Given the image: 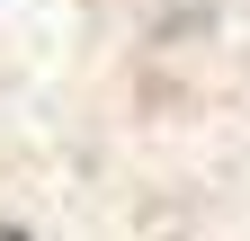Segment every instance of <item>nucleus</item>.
<instances>
[{
  "label": "nucleus",
  "mask_w": 250,
  "mask_h": 241,
  "mask_svg": "<svg viewBox=\"0 0 250 241\" xmlns=\"http://www.w3.org/2000/svg\"><path fill=\"white\" fill-rule=\"evenodd\" d=\"M0 241H18V223H0Z\"/></svg>",
  "instance_id": "obj_1"
}]
</instances>
